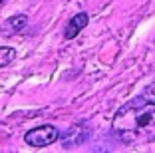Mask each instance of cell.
<instances>
[{
    "label": "cell",
    "instance_id": "cell-5",
    "mask_svg": "<svg viewBox=\"0 0 155 153\" xmlns=\"http://www.w3.org/2000/svg\"><path fill=\"white\" fill-rule=\"evenodd\" d=\"M16 58V52L8 46H0V68L2 66H8L12 60Z\"/></svg>",
    "mask_w": 155,
    "mask_h": 153
},
{
    "label": "cell",
    "instance_id": "cell-7",
    "mask_svg": "<svg viewBox=\"0 0 155 153\" xmlns=\"http://www.w3.org/2000/svg\"><path fill=\"white\" fill-rule=\"evenodd\" d=\"M0 2H4V0H0Z\"/></svg>",
    "mask_w": 155,
    "mask_h": 153
},
{
    "label": "cell",
    "instance_id": "cell-1",
    "mask_svg": "<svg viewBox=\"0 0 155 153\" xmlns=\"http://www.w3.org/2000/svg\"><path fill=\"white\" fill-rule=\"evenodd\" d=\"M114 131L129 143L155 141V104L139 98L123 105L114 115Z\"/></svg>",
    "mask_w": 155,
    "mask_h": 153
},
{
    "label": "cell",
    "instance_id": "cell-4",
    "mask_svg": "<svg viewBox=\"0 0 155 153\" xmlns=\"http://www.w3.org/2000/svg\"><path fill=\"white\" fill-rule=\"evenodd\" d=\"M87 26V14L86 12H80L76 14L72 20H70L68 24H66V30H64V38L66 40H72V38H76L80 32L84 30V28Z\"/></svg>",
    "mask_w": 155,
    "mask_h": 153
},
{
    "label": "cell",
    "instance_id": "cell-2",
    "mask_svg": "<svg viewBox=\"0 0 155 153\" xmlns=\"http://www.w3.org/2000/svg\"><path fill=\"white\" fill-rule=\"evenodd\" d=\"M58 137H60V131L54 125H40L28 131L24 139L32 147H46V145H52L54 141H58Z\"/></svg>",
    "mask_w": 155,
    "mask_h": 153
},
{
    "label": "cell",
    "instance_id": "cell-3",
    "mask_svg": "<svg viewBox=\"0 0 155 153\" xmlns=\"http://www.w3.org/2000/svg\"><path fill=\"white\" fill-rule=\"evenodd\" d=\"M26 26H28V16L26 14H16V16L8 18L4 24H2L0 32H2L4 36H14V34H20Z\"/></svg>",
    "mask_w": 155,
    "mask_h": 153
},
{
    "label": "cell",
    "instance_id": "cell-6",
    "mask_svg": "<svg viewBox=\"0 0 155 153\" xmlns=\"http://www.w3.org/2000/svg\"><path fill=\"white\" fill-rule=\"evenodd\" d=\"M141 98L147 99V101H153V104H155V84H151V86L145 88V91L141 94Z\"/></svg>",
    "mask_w": 155,
    "mask_h": 153
}]
</instances>
